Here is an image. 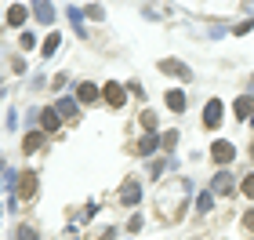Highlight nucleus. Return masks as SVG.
<instances>
[{"mask_svg":"<svg viewBox=\"0 0 254 240\" xmlns=\"http://www.w3.org/2000/svg\"><path fill=\"white\" fill-rule=\"evenodd\" d=\"M98 95H102V87H95L91 80H84V84L76 87V98L84 102V106H91V102H98Z\"/></svg>","mask_w":254,"mask_h":240,"instance_id":"obj_7","label":"nucleus"},{"mask_svg":"<svg viewBox=\"0 0 254 240\" xmlns=\"http://www.w3.org/2000/svg\"><path fill=\"white\" fill-rule=\"evenodd\" d=\"M102 95H106V102H109V106H124V102H127V87L124 84H117V80H109V84L106 87H102Z\"/></svg>","mask_w":254,"mask_h":240,"instance_id":"obj_1","label":"nucleus"},{"mask_svg":"<svg viewBox=\"0 0 254 240\" xmlns=\"http://www.w3.org/2000/svg\"><path fill=\"white\" fill-rule=\"evenodd\" d=\"M138 200H142V186H138V182H124V189H120V204L134 208Z\"/></svg>","mask_w":254,"mask_h":240,"instance_id":"obj_5","label":"nucleus"},{"mask_svg":"<svg viewBox=\"0 0 254 240\" xmlns=\"http://www.w3.org/2000/svg\"><path fill=\"white\" fill-rule=\"evenodd\" d=\"M59 44H62V33H51V37L44 40V48H40V51H44V55H55V51H59Z\"/></svg>","mask_w":254,"mask_h":240,"instance_id":"obj_16","label":"nucleus"},{"mask_svg":"<svg viewBox=\"0 0 254 240\" xmlns=\"http://www.w3.org/2000/svg\"><path fill=\"white\" fill-rule=\"evenodd\" d=\"M26 15H29V11L22 7V4H15V7H7V22H11V26H22V22H26Z\"/></svg>","mask_w":254,"mask_h":240,"instance_id":"obj_14","label":"nucleus"},{"mask_svg":"<svg viewBox=\"0 0 254 240\" xmlns=\"http://www.w3.org/2000/svg\"><path fill=\"white\" fill-rule=\"evenodd\" d=\"M15 240H37V230H33V226H18Z\"/></svg>","mask_w":254,"mask_h":240,"instance_id":"obj_19","label":"nucleus"},{"mask_svg":"<svg viewBox=\"0 0 254 240\" xmlns=\"http://www.w3.org/2000/svg\"><path fill=\"white\" fill-rule=\"evenodd\" d=\"M55 113H59V117H65V120H76V106L69 98H59V106H55Z\"/></svg>","mask_w":254,"mask_h":240,"instance_id":"obj_13","label":"nucleus"},{"mask_svg":"<svg viewBox=\"0 0 254 240\" xmlns=\"http://www.w3.org/2000/svg\"><path fill=\"white\" fill-rule=\"evenodd\" d=\"M164 98H167V109H175V113L186 109V91H178V87H175V91H167Z\"/></svg>","mask_w":254,"mask_h":240,"instance_id":"obj_10","label":"nucleus"},{"mask_svg":"<svg viewBox=\"0 0 254 240\" xmlns=\"http://www.w3.org/2000/svg\"><path fill=\"white\" fill-rule=\"evenodd\" d=\"M160 73H167V77H189L186 62H178V59H164V62H160Z\"/></svg>","mask_w":254,"mask_h":240,"instance_id":"obj_8","label":"nucleus"},{"mask_svg":"<svg viewBox=\"0 0 254 240\" xmlns=\"http://www.w3.org/2000/svg\"><path fill=\"white\" fill-rule=\"evenodd\" d=\"M40 128H44V131H59V128H62V117H59L55 109H44V113H40Z\"/></svg>","mask_w":254,"mask_h":240,"instance_id":"obj_9","label":"nucleus"},{"mask_svg":"<svg viewBox=\"0 0 254 240\" xmlns=\"http://www.w3.org/2000/svg\"><path fill=\"white\" fill-rule=\"evenodd\" d=\"M211 157H214V164H229V160L236 157V146L225 142V139H218V142L211 146Z\"/></svg>","mask_w":254,"mask_h":240,"instance_id":"obj_2","label":"nucleus"},{"mask_svg":"<svg viewBox=\"0 0 254 240\" xmlns=\"http://www.w3.org/2000/svg\"><path fill=\"white\" fill-rule=\"evenodd\" d=\"M37 18L40 22H55V7L51 4H37Z\"/></svg>","mask_w":254,"mask_h":240,"instance_id":"obj_17","label":"nucleus"},{"mask_svg":"<svg viewBox=\"0 0 254 240\" xmlns=\"http://www.w3.org/2000/svg\"><path fill=\"white\" fill-rule=\"evenodd\" d=\"M244 193L254 200V175H247V178H244Z\"/></svg>","mask_w":254,"mask_h":240,"instance_id":"obj_23","label":"nucleus"},{"mask_svg":"<svg viewBox=\"0 0 254 240\" xmlns=\"http://www.w3.org/2000/svg\"><path fill=\"white\" fill-rule=\"evenodd\" d=\"M33 44H37L33 33H22V37H18V48H22V51H33Z\"/></svg>","mask_w":254,"mask_h":240,"instance_id":"obj_20","label":"nucleus"},{"mask_svg":"<svg viewBox=\"0 0 254 240\" xmlns=\"http://www.w3.org/2000/svg\"><path fill=\"white\" fill-rule=\"evenodd\" d=\"M40 142H44V139H40L37 131H33V135H26V142H22V150H26V153H33V150H40Z\"/></svg>","mask_w":254,"mask_h":240,"instance_id":"obj_18","label":"nucleus"},{"mask_svg":"<svg viewBox=\"0 0 254 240\" xmlns=\"http://www.w3.org/2000/svg\"><path fill=\"white\" fill-rule=\"evenodd\" d=\"M160 146H164V150L171 153V150H175V146H178V135H175V131H167L164 139H160Z\"/></svg>","mask_w":254,"mask_h":240,"instance_id":"obj_21","label":"nucleus"},{"mask_svg":"<svg viewBox=\"0 0 254 240\" xmlns=\"http://www.w3.org/2000/svg\"><path fill=\"white\" fill-rule=\"evenodd\" d=\"M233 175H229V171H222V175H214V193H233Z\"/></svg>","mask_w":254,"mask_h":240,"instance_id":"obj_12","label":"nucleus"},{"mask_svg":"<svg viewBox=\"0 0 254 240\" xmlns=\"http://www.w3.org/2000/svg\"><path fill=\"white\" fill-rule=\"evenodd\" d=\"M15 189H18V197H22V200H29L33 193H37V175H33V171H22V178H18V186H15Z\"/></svg>","mask_w":254,"mask_h":240,"instance_id":"obj_4","label":"nucleus"},{"mask_svg":"<svg viewBox=\"0 0 254 240\" xmlns=\"http://www.w3.org/2000/svg\"><path fill=\"white\" fill-rule=\"evenodd\" d=\"M244 226H247V230H254V211H247V215H244Z\"/></svg>","mask_w":254,"mask_h":240,"instance_id":"obj_24","label":"nucleus"},{"mask_svg":"<svg viewBox=\"0 0 254 240\" xmlns=\"http://www.w3.org/2000/svg\"><path fill=\"white\" fill-rule=\"evenodd\" d=\"M203 124H207L211 131L222 124V102H218V98H207V106H203Z\"/></svg>","mask_w":254,"mask_h":240,"instance_id":"obj_3","label":"nucleus"},{"mask_svg":"<svg viewBox=\"0 0 254 240\" xmlns=\"http://www.w3.org/2000/svg\"><path fill=\"white\" fill-rule=\"evenodd\" d=\"M156 146H160V139H156V135H153V131H149V135H145V139H142V142H138V146H134V153H138V157H149V153H153V150H156Z\"/></svg>","mask_w":254,"mask_h":240,"instance_id":"obj_11","label":"nucleus"},{"mask_svg":"<svg viewBox=\"0 0 254 240\" xmlns=\"http://www.w3.org/2000/svg\"><path fill=\"white\" fill-rule=\"evenodd\" d=\"M211 208H214V197H211V193H200V197H196V211H200V215H207Z\"/></svg>","mask_w":254,"mask_h":240,"instance_id":"obj_15","label":"nucleus"},{"mask_svg":"<svg viewBox=\"0 0 254 240\" xmlns=\"http://www.w3.org/2000/svg\"><path fill=\"white\" fill-rule=\"evenodd\" d=\"M233 113H236V120L254 117V95H240V98L233 102Z\"/></svg>","mask_w":254,"mask_h":240,"instance_id":"obj_6","label":"nucleus"},{"mask_svg":"<svg viewBox=\"0 0 254 240\" xmlns=\"http://www.w3.org/2000/svg\"><path fill=\"white\" fill-rule=\"evenodd\" d=\"M142 124H145V131H153V128H156V117H153V109H145V113H142Z\"/></svg>","mask_w":254,"mask_h":240,"instance_id":"obj_22","label":"nucleus"}]
</instances>
